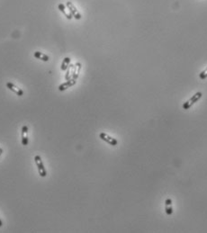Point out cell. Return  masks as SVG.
<instances>
[{
    "mask_svg": "<svg viewBox=\"0 0 207 233\" xmlns=\"http://www.w3.org/2000/svg\"><path fill=\"white\" fill-rule=\"evenodd\" d=\"M34 162L37 166V168H38V172H39V175L41 176V177H45L47 176V170L44 168V165H43V162L41 160V158L40 156H35L34 157Z\"/></svg>",
    "mask_w": 207,
    "mask_h": 233,
    "instance_id": "obj_1",
    "label": "cell"
},
{
    "mask_svg": "<svg viewBox=\"0 0 207 233\" xmlns=\"http://www.w3.org/2000/svg\"><path fill=\"white\" fill-rule=\"evenodd\" d=\"M81 68H82V64L80 62H77L75 63V68H74V73H73V76H72V78L73 79H78V77H79V73H80V70H81Z\"/></svg>",
    "mask_w": 207,
    "mask_h": 233,
    "instance_id": "obj_9",
    "label": "cell"
},
{
    "mask_svg": "<svg viewBox=\"0 0 207 233\" xmlns=\"http://www.w3.org/2000/svg\"><path fill=\"white\" fill-rule=\"evenodd\" d=\"M166 213L168 214V215H171L172 213H173V209H172V207H169V206H167L166 205Z\"/></svg>",
    "mask_w": 207,
    "mask_h": 233,
    "instance_id": "obj_14",
    "label": "cell"
},
{
    "mask_svg": "<svg viewBox=\"0 0 207 233\" xmlns=\"http://www.w3.org/2000/svg\"><path fill=\"white\" fill-rule=\"evenodd\" d=\"M2 154H3V149H2V148H0V157H1Z\"/></svg>",
    "mask_w": 207,
    "mask_h": 233,
    "instance_id": "obj_17",
    "label": "cell"
},
{
    "mask_svg": "<svg viewBox=\"0 0 207 233\" xmlns=\"http://www.w3.org/2000/svg\"><path fill=\"white\" fill-rule=\"evenodd\" d=\"M74 68H75V64H70V66L67 68V73L65 75L66 80H70V78H72L73 73H74Z\"/></svg>",
    "mask_w": 207,
    "mask_h": 233,
    "instance_id": "obj_8",
    "label": "cell"
},
{
    "mask_svg": "<svg viewBox=\"0 0 207 233\" xmlns=\"http://www.w3.org/2000/svg\"><path fill=\"white\" fill-rule=\"evenodd\" d=\"M21 139L22 144L24 146H27L29 143V136H28V127L27 125H24L22 127V133H21Z\"/></svg>",
    "mask_w": 207,
    "mask_h": 233,
    "instance_id": "obj_4",
    "label": "cell"
},
{
    "mask_svg": "<svg viewBox=\"0 0 207 233\" xmlns=\"http://www.w3.org/2000/svg\"><path fill=\"white\" fill-rule=\"evenodd\" d=\"M3 226V221H1V219H0V227H2Z\"/></svg>",
    "mask_w": 207,
    "mask_h": 233,
    "instance_id": "obj_18",
    "label": "cell"
},
{
    "mask_svg": "<svg viewBox=\"0 0 207 233\" xmlns=\"http://www.w3.org/2000/svg\"><path fill=\"white\" fill-rule=\"evenodd\" d=\"M58 8H59V10L66 16V18L67 19H68V20H71L72 19V15H71V14L70 13V12H68V8H67V7L64 5V4H62V3H60V4H59V6H58Z\"/></svg>",
    "mask_w": 207,
    "mask_h": 233,
    "instance_id": "obj_7",
    "label": "cell"
},
{
    "mask_svg": "<svg viewBox=\"0 0 207 233\" xmlns=\"http://www.w3.org/2000/svg\"><path fill=\"white\" fill-rule=\"evenodd\" d=\"M202 96H203V94L201 92H197L196 94H195V96H193L191 98H190V100H189V103H190V106H192L195 103H196L201 97H202Z\"/></svg>",
    "mask_w": 207,
    "mask_h": 233,
    "instance_id": "obj_12",
    "label": "cell"
},
{
    "mask_svg": "<svg viewBox=\"0 0 207 233\" xmlns=\"http://www.w3.org/2000/svg\"><path fill=\"white\" fill-rule=\"evenodd\" d=\"M99 138H100L101 139H103L104 142H105L109 143V144H110V145H112V146H116V145L118 144L117 139H115L114 138H112L111 136L107 135V134H106V133H105V132H102V133H100V134H99Z\"/></svg>",
    "mask_w": 207,
    "mask_h": 233,
    "instance_id": "obj_3",
    "label": "cell"
},
{
    "mask_svg": "<svg viewBox=\"0 0 207 233\" xmlns=\"http://www.w3.org/2000/svg\"><path fill=\"white\" fill-rule=\"evenodd\" d=\"M191 106H190V103H189V101H187L186 103H184V105H183V109H185V110H187V109H189Z\"/></svg>",
    "mask_w": 207,
    "mask_h": 233,
    "instance_id": "obj_15",
    "label": "cell"
},
{
    "mask_svg": "<svg viewBox=\"0 0 207 233\" xmlns=\"http://www.w3.org/2000/svg\"><path fill=\"white\" fill-rule=\"evenodd\" d=\"M171 203H172V200H171V199H167L166 202H165V204H166L167 206L171 205Z\"/></svg>",
    "mask_w": 207,
    "mask_h": 233,
    "instance_id": "obj_16",
    "label": "cell"
},
{
    "mask_svg": "<svg viewBox=\"0 0 207 233\" xmlns=\"http://www.w3.org/2000/svg\"><path fill=\"white\" fill-rule=\"evenodd\" d=\"M199 77H200V78H202V79H205V78H207V68L204 69L203 71H202V72L200 73Z\"/></svg>",
    "mask_w": 207,
    "mask_h": 233,
    "instance_id": "obj_13",
    "label": "cell"
},
{
    "mask_svg": "<svg viewBox=\"0 0 207 233\" xmlns=\"http://www.w3.org/2000/svg\"><path fill=\"white\" fill-rule=\"evenodd\" d=\"M76 83H77V80H76V79L70 78V80H67L66 82L60 84V85L59 86V90H60V91H65V90H67L68 88H70V87L75 86Z\"/></svg>",
    "mask_w": 207,
    "mask_h": 233,
    "instance_id": "obj_6",
    "label": "cell"
},
{
    "mask_svg": "<svg viewBox=\"0 0 207 233\" xmlns=\"http://www.w3.org/2000/svg\"><path fill=\"white\" fill-rule=\"evenodd\" d=\"M70 60H71V59H70V57L64 58V60H62L61 66H60V69H61L62 71L67 70V68H68V66H70Z\"/></svg>",
    "mask_w": 207,
    "mask_h": 233,
    "instance_id": "obj_11",
    "label": "cell"
},
{
    "mask_svg": "<svg viewBox=\"0 0 207 233\" xmlns=\"http://www.w3.org/2000/svg\"><path fill=\"white\" fill-rule=\"evenodd\" d=\"M66 7H67L68 10L70 11V13L71 14V15H72V16H73L75 19H77V20H79V19H81V17H82L81 14L78 12V10L76 8V7L73 5V3H72V2H70V1H68V2L66 3Z\"/></svg>",
    "mask_w": 207,
    "mask_h": 233,
    "instance_id": "obj_2",
    "label": "cell"
},
{
    "mask_svg": "<svg viewBox=\"0 0 207 233\" xmlns=\"http://www.w3.org/2000/svg\"><path fill=\"white\" fill-rule=\"evenodd\" d=\"M33 56H34L36 59L41 60L45 61V62H47V61L50 60V57H49L48 55H46V54H44V53H42V52H35L33 53Z\"/></svg>",
    "mask_w": 207,
    "mask_h": 233,
    "instance_id": "obj_10",
    "label": "cell"
},
{
    "mask_svg": "<svg viewBox=\"0 0 207 233\" xmlns=\"http://www.w3.org/2000/svg\"><path fill=\"white\" fill-rule=\"evenodd\" d=\"M6 86H7V87L9 90H11L12 92H14L16 96H18V97H23V96H24V91H23V89H21V88L18 87L17 86H15L14 83H12V82H7Z\"/></svg>",
    "mask_w": 207,
    "mask_h": 233,
    "instance_id": "obj_5",
    "label": "cell"
}]
</instances>
